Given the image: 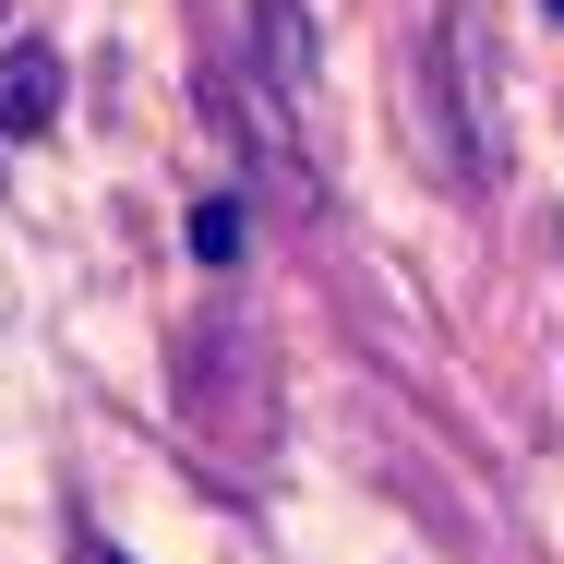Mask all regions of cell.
<instances>
[{
  "label": "cell",
  "mask_w": 564,
  "mask_h": 564,
  "mask_svg": "<svg viewBox=\"0 0 564 564\" xmlns=\"http://www.w3.org/2000/svg\"><path fill=\"white\" fill-rule=\"evenodd\" d=\"M240 132L264 144V169L313 205L325 193V73H313V24L301 0H252L240 12Z\"/></svg>",
  "instance_id": "1"
},
{
  "label": "cell",
  "mask_w": 564,
  "mask_h": 564,
  "mask_svg": "<svg viewBox=\"0 0 564 564\" xmlns=\"http://www.w3.org/2000/svg\"><path fill=\"white\" fill-rule=\"evenodd\" d=\"M505 85H492V24H480V0H445L433 12V36H421V120H433V169L456 181H492L505 169Z\"/></svg>",
  "instance_id": "2"
},
{
  "label": "cell",
  "mask_w": 564,
  "mask_h": 564,
  "mask_svg": "<svg viewBox=\"0 0 564 564\" xmlns=\"http://www.w3.org/2000/svg\"><path fill=\"white\" fill-rule=\"evenodd\" d=\"M61 120V61H48V36H12L0 48V132H48Z\"/></svg>",
  "instance_id": "4"
},
{
  "label": "cell",
  "mask_w": 564,
  "mask_h": 564,
  "mask_svg": "<svg viewBox=\"0 0 564 564\" xmlns=\"http://www.w3.org/2000/svg\"><path fill=\"white\" fill-rule=\"evenodd\" d=\"M169 384H181V409H193V421L276 409V360H264V337H252V325H228V313H205L193 337L169 348Z\"/></svg>",
  "instance_id": "3"
},
{
  "label": "cell",
  "mask_w": 564,
  "mask_h": 564,
  "mask_svg": "<svg viewBox=\"0 0 564 564\" xmlns=\"http://www.w3.org/2000/svg\"><path fill=\"white\" fill-rule=\"evenodd\" d=\"M193 252L205 264H240V205H193Z\"/></svg>",
  "instance_id": "5"
},
{
  "label": "cell",
  "mask_w": 564,
  "mask_h": 564,
  "mask_svg": "<svg viewBox=\"0 0 564 564\" xmlns=\"http://www.w3.org/2000/svg\"><path fill=\"white\" fill-rule=\"evenodd\" d=\"M553 12H564V0H553Z\"/></svg>",
  "instance_id": "7"
},
{
  "label": "cell",
  "mask_w": 564,
  "mask_h": 564,
  "mask_svg": "<svg viewBox=\"0 0 564 564\" xmlns=\"http://www.w3.org/2000/svg\"><path fill=\"white\" fill-rule=\"evenodd\" d=\"M85 564H132V553H109V541H97V553H85Z\"/></svg>",
  "instance_id": "6"
}]
</instances>
